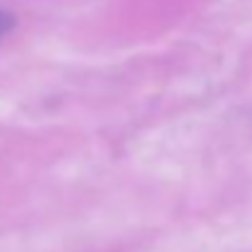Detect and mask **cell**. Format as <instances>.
<instances>
[{
	"instance_id": "cell-1",
	"label": "cell",
	"mask_w": 252,
	"mask_h": 252,
	"mask_svg": "<svg viewBox=\"0 0 252 252\" xmlns=\"http://www.w3.org/2000/svg\"><path fill=\"white\" fill-rule=\"evenodd\" d=\"M13 25H15L13 15H10V13H5V10H0V37L8 35V32L13 30Z\"/></svg>"
}]
</instances>
